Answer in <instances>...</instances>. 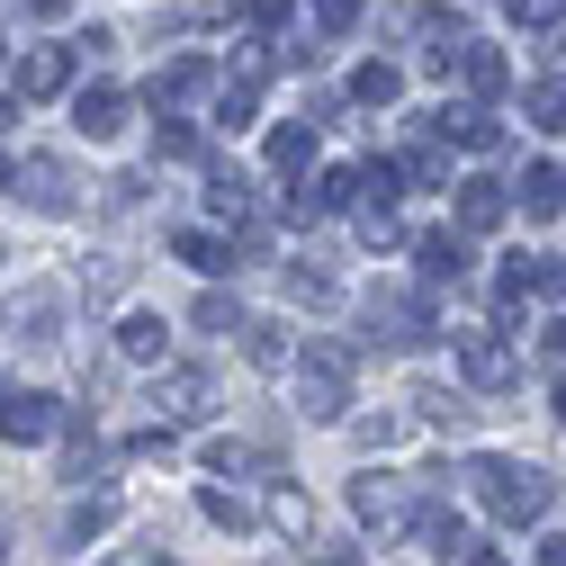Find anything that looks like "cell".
I'll return each mask as SVG.
<instances>
[{"instance_id": "d6a6232c", "label": "cell", "mask_w": 566, "mask_h": 566, "mask_svg": "<svg viewBox=\"0 0 566 566\" xmlns=\"http://www.w3.org/2000/svg\"><path fill=\"white\" fill-rule=\"evenodd\" d=\"M315 28L324 36H350V28H360V0H315Z\"/></svg>"}, {"instance_id": "d4e9b609", "label": "cell", "mask_w": 566, "mask_h": 566, "mask_svg": "<svg viewBox=\"0 0 566 566\" xmlns=\"http://www.w3.org/2000/svg\"><path fill=\"white\" fill-rule=\"evenodd\" d=\"M198 513L217 522V531H252V504H243V494H226V485H198Z\"/></svg>"}, {"instance_id": "8992f818", "label": "cell", "mask_w": 566, "mask_h": 566, "mask_svg": "<svg viewBox=\"0 0 566 566\" xmlns=\"http://www.w3.org/2000/svg\"><path fill=\"white\" fill-rule=\"evenodd\" d=\"M0 432L10 441H54L63 432V396H45V387H0Z\"/></svg>"}, {"instance_id": "cb8c5ba5", "label": "cell", "mask_w": 566, "mask_h": 566, "mask_svg": "<svg viewBox=\"0 0 566 566\" xmlns=\"http://www.w3.org/2000/svg\"><path fill=\"white\" fill-rule=\"evenodd\" d=\"M108 522H117V504H108V494H99V504H73V513H63V548H91Z\"/></svg>"}, {"instance_id": "f546056e", "label": "cell", "mask_w": 566, "mask_h": 566, "mask_svg": "<svg viewBox=\"0 0 566 566\" xmlns=\"http://www.w3.org/2000/svg\"><path fill=\"white\" fill-rule=\"evenodd\" d=\"M522 108H531V126H566V82H531Z\"/></svg>"}, {"instance_id": "f6af8a7d", "label": "cell", "mask_w": 566, "mask_h": 566, "mask_svg": "<svg viewBox=\"0 0 566 566\" xmlns=\"http://www.w3.org/2000/svg\"><path fill=\"white\" fill-rule=\"evenodd\" d=\"M557 422H566V387H557Z\"/></svg>"}, {"instance_id": "8d00e7d4", "label": "cell", "mask_w": 566, "mask_h": 566, "mask_svg": "<svg viewBox=\"0 0 566 566\" xmlns=\"http://www.w3.org/2000/svg\"><path fill=\"white\" fill-rule=\"evenodd\" d=\"M252 108H261V91H252V82H226V99H217V117H226V126H243Z\"/></svg>"}, {"instance_id": "44dd1931", "label": "cell", "mask_w": 566, "mask_h": 566, "mask_svg": "<svg viewBox=\"0 0 566 566\" xmlns=\"http://www.w3.org/2000/svg\"><path fill=\"white\" fill-rule=\"evenodd\" d=\"M270 522L289 531V539H315V504H306L297 485H270Z\"/></svg>"}, {"instance_id": "2e32d148", "label": "cell", "mask_w": 566, "mask_h": 566, "mask_svg": "<svg viewBox=\"0 0 566 566\" xmlns=\"http://www.w3.org/2000/svg\"><path fill=\"white\" fill-rule=\"evenodd\" d=\"M10 333H28V342H36V350H45V342H54V333H63V306H54V289H28V297H19V306H10Z\"/></svg>"}, {"instance_id": "9c48e42d", "label": "cell", "mask_w": 566, "mask_h": 566, "mask_svg": "<svg viewBox=\"0 0 566 566\" xmlns=\"http://www.w3.org/2000/svg\"><path fill=\"white\" fill-rule=\"evenodd\" d=\"M450 198H459V234H494V226L513 217V189H504V180H485V171H476V180H459Z\"/></svg>"}, {"instance_id": "e0dca14e", "label": "cell", "mask_w": 566, "mask_h": 566, "mask_svg": "<svg viewBox=\"0 0 566 566\" xmlns=\"http://www.w3.org/2000/svg\"><path fill=\"white\" fill-rule=\"evenodd\" d=\"M243 360H252V369H289V324L243 315Z\"/></svg>"}, {"instance_id": "603a6c76", "label": "cell", "mask_w": 566, "mask_h": 566, "mask_svg": "<svg viewBox=\"0 0 566 566\" xmlns=\"http://www.w3.org/2000/svg\"><path fill=\"white\" fill-rule=\"evenodd\" d=\"M189 91H207V63H198V54H180V63L154 73V108H163V99H189Z\"/></svg>"}, {"instance_id": "7a4b0ae2", "label": "cell", "mask_w": 566, "mask_h": 566, "mask_svg": "<svg viewBox=\"0 0 566 566\" xmlns=\"http://www.w3.org/2000/svg\"><path fill=\"white\" fill-rule=\"evenodd\" d=\"M350 387H360V360H350L342 342H306V360H297L306 422H350Z\"/></svg>"}, {"instance_id": "83f0119b", "label": "cell", "mask_w": 566, "mask_h": 566, "mask_svg": "<svg viewBox=\"0 0 566 566\" xmlns=\"http://www.w3.org/2000/svg\"><path fill=\"white\" fill-rule=\"evenodd\" d=\"M198 333H243V297L207 289V297H198Z\"/></svg>"}, {"instance_id": "f35d334b", "label": "cell", "mask_w": 566, "mask_h": 566, "mask_svg": "<svg viewBox=\"0 0 566 566\" xmlns=\"http://www.w3.org/2000/svg\"><path fill=\"white\" fill-rule=\"evenodd\" d=\"M117 279H126L117 261H91V270H82V289H91V297H117Z\"/></svg>"}, {"instance_id": "52a82bcc", "label": "cell", "mask_w": 566, "mask_h": 566, "mask_svg": "<svg viewBox=\"0 0 566 566\" xmlns=\"http://www.w3.org/2000/svg\"><path fill=\"white\" fill-rule=\"evenodd\" d=\"M513 369H522V360L504 350V333H485V324H476V333H459V378H468L476 396H494V387H513Z\"/></svg>"}, {"instance_id": "e575fe53", "label": "cell", "mask_w": 566, "mask_h": 566, "mask_svg": "<svg viewBox=\"0 0 566 566\" xmlns=\"http://www.w3.org/2000/svg\"><path fill=\"white\" fill-rule=\"evenodd\" d=\"M522 28H566V0H504Z\"/></svg>"}, {"instance_id": "ba28073f", "label": "cell", "mask_w": 566, "mask_h": 566, "mask_svg": "<svg viewBox=\"0 0 566 566\" xmlns=\"http://www.w3.org/2000/svg\"><path fill=\"white\" fill-rule=\"evenodd\" d=\"M413 261H422V289H459V279H468V234L459 226L413 234Z\"/></svg>"}, {"instance_id": "8fae6325", "label": "cell", "mask_w": 566, "mask_h": 566, "mask_svg": "<svg viewBox=\"0 0 566 566\" xmlns=\"http://www.w3.org/2000/svg\"><path fill=\"white\" fill-rule=\"evenodd\" d=\"M369 333H396V350H422L432 342V315H422V297H369Z\"/></svg>"}, {"instance_id": "9a60e30c", "label": "cell", "mask_w": 566, "mask_h": 566, "mask_svg": "<svg viewBox=\"0 0 566 566\" xmlns=\"http://www.w3.org/2000/svg\"><path fill=\"white\" fill-rule=\"evenodd\" d=\"M522 217H539V226L566 217V171H557V163H531V171H522Z\"/></svg>"}, {"instance_id": "f1b7e54d", "label": "cell", "mask_w": 566, "mask_h": 566, "mask_svg": "<svg viewBox=\"0 0 566 566\" xmlns=\"http://www.w3.org/2000/svg\"><path fill=\"white\" fill-rule=\"evenodd\" d=\"M171 252H180L189 270H226V261H234V252H226L217 234H198V226H189V234H171Z\"/></svg>"}, {"instance_id": "3957f363", "label": "cell", "mask_w": 566, "mask_h": 566, "mask_svg": "<svg viewBox=\"0 0 566 566\" xmlns=\"http://www.w3.org/2000/svg\"><path fill=\"white\" fill-rule=\"evenodd\" d=\"M350 513H360L369 531H413L422 522V494L396 468H360V476H350Z\"/></svg>"}, {"instance_id": "4fadbf2b", "label": "cell", "mask_w": 566, "mask_h": 566, "mask_svg": "<svg viewBox=\"0 0 566 566\" xmlns=\"http://www.w3.org/2000/svg\"><path fill=\"white\" fill-rule=\"evenodd\" d=\"M54 91H73V45H28V63H19V99H54Z\"/></svg>"}, {"instance_id": "74e56055", "label": "cell", "mask_w": 566, "mask_h": 566, "mask_svg": "<svg viewBox=\"0 0 566 566\" xmlns=\"http://www.w3.org/2000/svg\"><path fill=\"white\" fill-rule=\"evenodd\" d=\"M360 234L369 243H396V207H360Z\"/></svg>"}, {"instance_id": "bcb514c9", "label": "cell", "mask_w": 566, "mask_h": 566, "mask_svg": "<svg viewBox=\"0 0 566 566\" xmlns=\"http://www.w3.org/2000/svg\"><path fill=\"white\" fill-rule=\"evenodd\" d=\"M154 566H171V557H154Z\"/></svg>"}, {"instance_id": "b9f144b4", "label": "cell", "mask_w": 566, "mask_h": 566, "mask_svg": "<svg viewBox=\"0 0 566 566\" xmlns=\"http://www.w3.org/2000/svg\"><path fill=\"white\" fill-rule=\"evenodd\" d=\"M324 566H360V557H350V548H324Z\"/></svg>"}, {"instance_id": "ffe728a7", "label": "cell", "mask_w": 566, "mask_h": 566, "mask_svg": "<svg viewBox=\"0 0 566 566\" xmlns=\"http://www.w3.org/2000/svg\"><path fill=\"white\" fill-rule=\"evenodd\" d=\"M154 154H163V163H207V135H198L189 117H163V126H154Z\"/></svg>"}, {"instance_id": "ee69618b", "label": "cell", "mask_w": 566, "mask_h": 566, "mask_svg": "<svg viewBox=\"0 0 566 566\" xmlns=\"http://www.w3.org/2000/svg\"><path fill=\"white\" fill-rule=\"evenodd\" d=\"M0 566H10V522H0Z\"/></svg>"}, {"instance_id": "7bdbcfd3", "label": "cell", "mask_w": 566, "mask_h": 566, "mask_svg": "<svg viewBox=\"0 0 566 566\" xmlns=\"http://www.w3.org/2000/svg\"><path fill=\"white\" fill-rule=\"evenodd\" d=\"M468 566H504V557H494V548H476V557H468Z\"/></svg>"}, {"instance_id": "6da1fadb", "label": "cell", "mask_w": 566, "mask_h": 566, "mask_svg": "<svg viewBox=\"0 0 566 566\" xmlns=\"http://www.w3.org/2000/svg\"><path fill=\"white\" fill-rule=\"evenodd\" d=\"M468 485H476V504L494 513V522H548V504H557V476L548 468H531V459H468Z\"/></svg>"}, {"instance_id": "4316f807", "label": "cell", "mask_w": 566, "mask_h": 566, "mask_svg": "<svg viewBox=\"0 0 566 566\" xmlns=\"http://www.w3.org/2000/svg\"><path fill=\"white\" fill-rule=\"evenodd\" d=\"M396 171H405V180H422V189H450V154H441V145H413Z\"/></svg>"}, {"instance_id": "60d3db41", "label": "cell", "mask_w": 566, "mask_h": 566, "mask_svg": "<svg viewBox=\"0 0 566 566\" xmlns=\"http://www.w3.org/2000/svg\"><path fill=\"white\" fill-rule=\"evenodd\" d=\"M539 350H548V360H566V315L548 324V342H539Z\"/></svg>"}, {"instance_id": "ac0fdd59", "label": "cell", "mask_w": 566, "mask_h": 566, "mask_svg": "<svg viewBox=\"0 0 566 566\" xmlns=\"http://www.w3.org/2000/svg\"><path fill=\"white\" fill-rule=\"evenodd\" d=\"M422 539H432V557H450V566H468V557H476V539H468V522H459V513H422Z\"/></svg>"}, {"instance_id": "836d02e7", "label": "cell", "mask_w": 566, "mask_h": 566, "mask_svg": "<svg viewBox=\"0 0 566 566\" xmlns=\"http://www.w3.org/2000/svg\"><path fill=\"white\" fill-rule=\"evenodd\" d=\"M99 198H108V217H135V207H145V171H126V180H108Z\"/></svg>"}, {"instance_id": "30bf717a", "label": "cell", "mask_w": 566, "mask_h": 566, "mask_svg": "<svg viewBox=\"0 0 566 566\" xmlns=\"http://www.w3.org/2000/svg\"><path fill=\"white\" fill-rule=\"evenodd\" d=\"M126 108H135V99H126L117 82H91V91L73 99V126L91 135V145H117V135H126Z\"/></svg>"}, {"instance_id": "7c38bea8", "label": "cell", "mask_w": 566, "mask_h": 566, "mask_svg": "<svg viewBox=\"0 0 566 566\" xmlns=\"http://www.w3.org/2000/svg\"><path fill=\"white\" fill-rule=\"evenodd\" d=\"M117 360H135V369H171V324H163V315H126V324H117Z\"/></svg>"}, {"instance_id": "484cf974", "label": "cell", "mask_w": 566, "mask_h": 566, "mask_svg": "<svg viewBox=\"0 0 566 566\" xmlns=\"http://www.w3.org/2000/svg\"><path fill=\"white\" fill-rule=\"evenodd\" d=\"M350 91H360L369 108H387V99L405 91V73H396V63H360V73H350Z\"/></svg>"}, {"instance_id": "7402d4cb", "label": "cell", "mask_w": 566, "mask_h": 566, "mask_svg": "<svg viewBox=\"0 0 566 566\" xmlns=\"http://www.w3.org/2000/svg\"><path fill=\"white\" fill-rule=\"evenodd\" d=\"M207 207H217V217H252V180L217 163V171H207Z\"/></svg>"}, {"instance_id": "5b68a950", "label": "cell", "mask_w": 566, "mask_h": 566, "mask_svg": "<svg viewBox=\"0 0 566 566\" xmlns=\"http://www.w3.org/2000/svg\"><path fill=\"white\" fill-rule=\"evenodd\" d=\"M207 405H217V387H207V369L171 360L154 378V413H163V432H189V422H207Z\"/></svg>"}, {"instance_id": "d590c367", "label": "cell", "mask_w": 566, "mask_h": 566, "mask_svg": "<svg viewBox=\"0 0 566 566\" xmlns=\"http://www.w3.org/2000/svg\"><path fill=\"white\" fill-rule=\"evenodd\" d=\"M405 36H459V10H405Z\"/></svg>"}, {"instance_id": "4dcf8cb0", "label": "cell", "mask_w": 566, "mask_h": 566, "mask_svg": "<svg viewBox=\"0 0 566 566\" xmlns=\"http://www.w3.org/2000/svg\"><path fill=\"white\" fill-rule=\"evenodd\" d=\"M413 413L432 422V432H459V422H468V405H459V396H441V387H422V396H413Z\"/></svg>"}, {"instance_id": "d6986e66", "label": "cell", "mask_w": 566, "mask_h": 566, "mask_svg": "<svg viewBox=\"0 0 566 566\" xmlns=\"http://www.w3.org/2000/svg\"><path fill=\"white\" fill-rule=\"evenodd\" d=\"M315 163V126L297 117V126H270V171H306Z\"/></svg>"}, {"instance_id": "ab89813d", "label": "cell", "mask_w": 566, "mask_h": 566, "mask_svg": "<svg viewBox=\"0 0 566 566\" xmlns=\"http://www.w3.org/2000/svg\"><path fill=\"white\" fill-rule=\"evenodd\" d=\"M539 566H566V531H548V539H539Z\"/></svg>"}, {"instance_id": "1f68e13d", "label": "cell", "mask_w": 566, "mask_h": 566, "mask_svg": "<svg viewBox=\"0 0 566 566\" xmlns=\"http://www.w3.org/2000/svg\"><path fill=\"white\" fill-rule=\"evenodd\" d=\"M289 297H297V306H333V279H324L315 261H297V270H289Z\"/></svg>"}, {"instance_id": "5bb4252c", "label": "cell", "mask_w": 566, "mask_h": 566, "mask_svg": "<svg viewBox=\"0 0 566 566\" xmlns=\"http://www.w3.org/2000/svg\"><path fill=\"white\" fill-rule=\"evenodd\" d=\"M432 135H441V145H468V154H494V145H504V126H494L485 108H432Z\"/></svg>"}, {"instance_id": "277c9868", "label": "cell", "mask_w": 566, "mask_h": 566, "mask_svg": "<svg viewBox=\"0 0 566 566\" xmlns=\"http://www.w3.org/2000/svg\"><path fill=\"white\" fill-rule=\"evenodd\" d=\"M10 198H28L36 217H73V207H82V180H73L63 154H19V163H10Z\"/></svg>"}]
</instances>
